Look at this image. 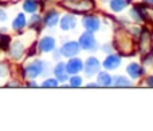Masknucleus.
Instances as JSON below:
<instances>
[{
	"label": "nucleus",
	"mask_w": 153,
	"mask_h": 131,
	"mask_svg": "<svg viewBox=\"0 0 153 131\" xmlns=\"http://www.w3.org/2000/svg\"><path fill=\"white\" fill-rule=\"evenodd\" d=\"M8 50H10L11 56H12L15 60H19V59H22V56H23V54H24V46H23V43L16 40V42H13L12 44H11V47L8 48Z\"/></svg>",
	"instance_id": "10"
},
{
	"label": "nucleus",
	"mask_w": 153,
	"mask_h": 131,
	"mask_svg": "<svg viewBox=\"0 0 153 131\" xmlns=\"http://www.w3.org/2000/svg\"><path fill=\"white\" fill-rule=\"evenodd\" d=\"M126 71H128V74H129V76H130L132 79H138L144 72H145L144 67L138 66L137 63H130L129 66H128Z\"/></svg>",
	"instance_id": "14"
},
{
	"label": "nucleus",
	"mask_w": 153,
	"mask_h": 131,
	"mask_svg": "<svg viewBox=\"0 0 153 131\" xmlns=\"http://www.w3.org/2000/svg\"><path fill=\"white\" fill-rule=\"evenodd\" d=\"M10 40L11 38L8 35H4L0 32V50H7L10 48Z\"/></svg>",
	"instance_id": "22"
},
{
	"label": "nucleus",
	"mask_w": 153,
	"mask_h": 131,
	"mask_svg": "<svg viewBox=\"0 0 153 131\" xmlns=\"http://www.w3.org/2000/svg\"><path fill=\"white\" fill-rule=\"evenodd\" d=\"M79 50H81V47H79L78 42H67L62 46V48L59 51H61L62 56H65V58H74L79 54Z\"/></svg>",
	"instance_id": "5"
},
{
	"label": "nucleus",
	"mask_w": 153,
	"mask_h": 131,
	"mask_svg": "<svg viewBox=\"0 0 153 131\" xmlns=\"http://www.w3.org/2000/svg\"><path fill=\"white\" fill-rule=\"evenodd\" d=\"M42 24V18L38 13H31V18H30V27L31 28H36Z\"/></svg>",
	"instance_id": "21"
},
{
	"label": "nucleus",
	"mask_w": 153,
	"mask_h": 131,
	"mask_svg": "<svg viewBox=\"0 0 153 131\" xmlns=\"http://www.w3.org/2000/svg\"><path fill=\"white\" fill-rule=\"evenodd\" d=\"M140 51L143 55L152 52V35L146 28H143L140 32Z\"/></svg>",
	"instance_id": "4"
},
{
	"label": "nucleus",
	"mask_w": 153,
	"mask_h": 131,
	"mask_svg": "<svg viewBox=\"0 0 153 131\" xmlns=\"http://www.w3.org/2000/svg\"><path fill=\"white\" fill-rule=\"evenodd\" d=\"M54 74H55V76H56V79H58L59 83H63V82H66L67 80L66 64L62 63V62H59V63L55 66V68H54Z\"/></svg>",
	"instance_id": "13"
},
{
	"label": "nucleus",
	"mask_w": 153,
	"mask_h": 131,
	"mask_svg": "<svg viewBox=\"0 0 153 131\" xmlns=\"http://www.w3.org/2000/svg\"><path fill=\"white\" fill-rule=\"evenodd\" d=\"M78 43L82 50H86V51L97 50V42H95V38H94V35H93V32L87 31V32H85V34H82Z\"/></svg>",
	"instance_id": "3"
},
{
	"label": "nucleus",
	"mask_w": 153,
	"mask_h": 131,
	"mask_svg": "<svg viewBox=\"0 0 153 131\" xmlns=\"http://www.w3.org/2000/svg\"><path fill=\"white\" fill-rule=\"evenodd\" d=\"M83 70L87 76H93L95 72H98L100 71V62H98V59L94 58V56H90L83 66Z\"/></svg>",
	"instance_id": "8"
},
{
	"label": "nucleus",
	"mask_w": 153,
	"mask_h": 131,
	"mask_svg": "<svg viewBox=\"0 0 153 131\" xmlns=\"http://www.w3.org/2000/svg\"><path fill=\"white\" fill-rule=\"evenodd\" d=\"M113 84V79L108 72H100L98 74V86L109 87Z\"/></svg>",
	"instance_id": "17"
},
{
	"label": "nucleus",
	"mask_w": 153,
	"mask_h": 131,
	"mask_svg": "<svg viewBox=\"0 0 153 131\" xmlns=\"http://www.w3.org/2000/svg\"><path fill=\"white\" fill-rule=\"evenodd\" d=\"M113 84L116 87H129V86H132L133 83L128 78H125V76H117L116 80L113 82Z\"/></svg>",
	"instance_id": "20"
},
{
	"label": "nucleus",
	"mask_w": 153,
	"mask_h": 131,
	"mask_svg": "<svg viewBox=\"0 0 153 131\" xmlns=\"http://www.w3.org/2000/svg\"><path fill=\"white\" fill-rule=\"evenodd\" d=\"M82 24L89 32H95L100 29V19L94 15H87L82 19Z\"/></svg>",
	"instance_id": "6"
},
{
	"label": "nucleus",
	"mask_w": 153,
	"mask_h": 131,
	"mask_svg": "<svg viewBox=\"0 0 153 131\" xmlns=\"http://www.w3.org/2000/svg\"><path fill=\"white\" fill-rule=\"evenodd\" d=\"M61 51H55V54H54V59H56V60H58L59 58H61Z\"/></svg>",
	"instance_id": "28"
},
{
	"label": "nucleus",
	"mask_w": 153,
	"mask_h": 131,
	"mask_svg": "<svg viewBox=\"0 0 153 131\" xmlns=\"http://www.w3.org/2000/svg\"><path fill=\"white\" fill-rule=\"evenodd\" d=\"M98 86V83H89L87 84V87H97Z\"/></svg>",
	"instance_id": "31"
},
{
	"label": "nucleus",
	"mask_w": 153,
	"mask_h": 131,
	"mask_svg": "<svg viewBox=\"0 0 153 131\" xmlns=\"http://www.w3.org/2000/svg\"><path fill=\"white\" fill-rule=\"evenodd\" d=\"M26 26H27V20H26L24 13H18L16 18L13 19V21H12V29H15V31H22Z\"/></svg>",
	"instance_id": "16"
},
{
	"label": "nucleus",
	"mask_w": 153,
	"mask_h": 131,
	"mask_svg": "<svg viewBox=\"0 0 153 131\" xmlns=\"http://www.w3.org/2000/svg\"><path fill=\"white\" fill-rule=\"evenodd\" d=\"M23 10L28 13H35L38 11V1L36 0H24Z\"/></svg>",
	"instance_id": "19"
},
{
	"label": "nucleus",
	"mask_w": 153,
	"mask_h": 131,
	"mask_svg": "<svg viewBox=\"0 0 153 131\" xmlns=\"http://www.w3.org/2000/svg\"><path fill=\"white\" fill-rule=\"evenodd\" d=\"M27 86H28V87H36L38 84L35 83V82H28V83H27Z\"/></svg>",
	"instance_id": "30"
},
{
	"label": "nucleus",
	"mask_w": 153,
	"mask_h": 131,
	"mask_svg": "<svg viewBox=\"0 0 153 131\" xmlns=\"http://www.w3.org/2000/svg\"><path fill=\"white\" fill-rule=\"evenodd\" d=\"M5 20H7V13H5L4 10L0 8V23H1V21H5Z\"/></svg>",
	"instance_id": "26"
},
{
	"label": "nucleus",
	"mask_w": 153,
	"mask_h": 131,
	"mask_svg": "<svg viewBox=\"0 0 153 131\" xmlns=\"http://www.w3.org/2000/svg\"><path fill=\"white\" fill-rule=\"evenodd\" d=\"M8 74V67L5 63H0V76H5Z\"/></svg>",
	"instance_id": "25"
},
{
	"label": "nucleus",
	"mask_w": 153,
	"mask_h": 131,
	"mask_svg": "<svg viewBox=\"0 0 153 131\" xmlns=\"http://www.w3.org/2000/svg\"><path fill=\"white\" fill-rule=\"evenodd\" d=\"M145 84H146V86H149V87H153V76H149V78H146Z\"/></svg>",
	"instance_id": "27"
},
{
	"label": "nucleus",
	"mask_w": 153,
	"mask_h": 131,
	"mask_svg": "<svg viewBox=\"0 0 153 131\" xmlns=\"http://www.w3.org/2000/svg\"><path fill=\"white\" fill-rule=\"evenodd\" d=\"M59 82L56 78H48L42 83V87H58Z\"/></svg>",
	"instance_id": "23"
},
{
	"label": "nucleus",
	"mask_w": 153,
	"mask_h": 131,
	"mask_svg": "<svg viewBox=\"0 0 153 131\" xmlns=\"http://www.w3.org/2000/svg\"><path fill=\"white\" fill-rule=\"evenodd\" d=\"M46 66L47 63L43 60H39V59H35V60H32L31 63H28L26 66V67L23 68V75L26 79H31V80H34V79H36L39 75H42L43 71L46 70Z\"/></svg>",
	"instance_id": "2"
},
{
	"label": "nucleus",
	"mask_w": 153,
	"mask_h": 131,
	"mask_svg": "<svg viewBox=\"0 0 153 131\" xmlns=\"http://www.w3.org/2000/svg\"><path fill=\"white\" fill-rule=\"evenodd\" d=\"M143 3H145L146 5H151V7H153V0H143Z\"/></svg>",
	"instance_id": "29"
},
{
	"label": "nucleus",
	"mask_w": 153,
	"mask_h": 131,
	"mask_svg": "<svg viewBox=\"0 0 153 131\" xmlns=\"http://www.w3.org/2000/svg\"><path fill=\"white\" fill-rule=\"evenodd\" d=\"M75 27H76V20L73 15H65L61 19V28L63 31H69V29H73Z\"/></svg>",
	"instance_id": "12"
},
{
	"label": "nucleus",
	"mask_w": 153,
	"mask_h": 131,
	"mask_svg": "<svg viewBox=\"0 0 153 131\" xmlns=\"http://www.w3.org/2000/svg\"><path fill=\"white\" fill-rule=\"evenodd\" d=\"M94 0H65L62 1V7L75 13L89 12L94 8Z\"/></svg>",
	"instance_id": "1"
},
{
	"label": "nucleus",
	"mask_w": 153,
	"mask_h": 131,
	"mask_svg": "<svg viewBox=\"0 0 153 131\" xmlns=\"http://www.w3.org/2000/svg\"><path fill=\"white\" fill-rule=\"evenodd\" d=\"M55 46L56 42L53 36H45L38 43V48H39L40 52H51V51L55 50Z\"/></svg>",
	"instance_id": "7"
},
{
	"label": "nucleus",
	"mask_w": 153,
	"mask_h": 131,
	"mask_svg": "<svg viewBox=\"0 0 153 131\" xmlns=\"http://www.w3.org/2000/svg\"><path fill=\"white\" fill-rule=\"evenodd\" d=\"M83 70V63H82L81 59L78 58H70V60L66 64V71L67 74H78L79 71Z\"/></svg>",
	"instance_id": "9"
},
{
	"label": "nucleus",
	"mask_w": 153,
	"mask_h": 131,
	"mask_svg": "<svg viewBox=\"0 0 153 131\" xmlns=\"http://www.w3.org/2000/svg\"><path fill=\"white\" fill-rule=\"evenodd\" d=\"M120 63H121L120 56L111 55V54H110V55L105 59V62H103V67H105L106 70H116V68L120 67Z\"/></svg>",
	"instance_id": "15"
},
{
	"label": "nucleus",
	"mask_w": 153,
	"mask_h": 131,
	"mask_svg": "<svg viewBox=\"0 0 153 131\" xmlns=\"http://www.w3.org/2000/svg\"><path fill=\"white\" fill-rule=\"evenodd\" d=\"M128 4H129L128 0H110V8L114 12H120V11L125 10Z\"/></svg>",
	"instance_id": "18"
},
{
	"label": "nucleus",
	"mask_w": 153,
	"mask_h": 131,
	"mask_svg": "<svg viewBox=\"0 0 153 131\" xmlns=\"http://www.w3.org/2000/svg\"><path fill=\"white\" fill-rule=\"evenodd\" d=\"M70 86L71 87H79L82 84V79H81V76H71V78H70Z\"/></svg>",
	"instance_id": "24"
},
{
	"label": "nucleus",
	"mask_w": 153,
	"mask_h": 131,
	"mask_svg": "<svg viewBox=\"0 0 153 131\" xmlns=\"http://www.w3.org/2000/svg\"><path fill=\"white\" fill-rule=\"evenodd\" d=\"M58 20H59V13L55 10H51L45 16V26L53 28V27H55L58 24Z\"/></svg>",
	"instance_id": "11"
}]
</instances>
